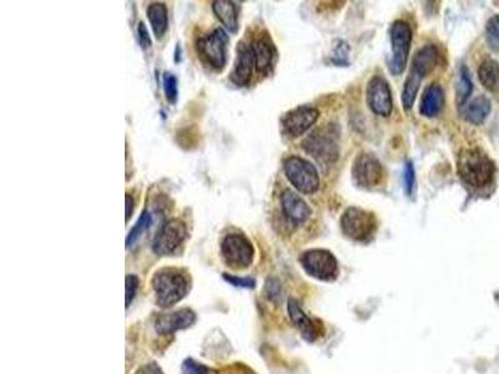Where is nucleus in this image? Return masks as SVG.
<instances>
[{
    "mask_svg": "<svg viewBox=\"0 0 499 374\" xmlns=\"http://www.w3.org/2000/svg\"><path fill=\"white\" fill-rule=\"evenodd\" d=\"M440 61V50L434 44H427L418 49L414 55L411 72L405 83L402 92V105L405 110L414 107L417 94L420 92V83L434 72Z\"/></svg>",
    "mask_w": 499,
    "mask_h": 374,
    "instance_id": "1",
    "label": "nucleus"
},
{
    "mask_svg": "<svg viewBox=\"0 0 499 374\" xmlns=\"http://www.w3.org/2000/svg\"><path fill=\"white\" fill-rule=\"evenodd\" d=\"M457 170L465 184L474 189H482L492 183L496 175V165L486 152L474 147L460 152Z\"/></svg>",
    "mask_w": 499,
    "mask_h": 374,
    "instance_id": "2",
    "label": "nucleus"
},
{
    "mask_svg": "<svg viewBox=\"0 0 499 374\" xmlns=\"http://www.w3.org/2000/svg\"><path fill=\"white\" fill-rule=\"evenodd\" d=\"M340 130L334 124L318 127L301 143L303 150L321 166L335 164L340 156Z\"/></svg>",
    "mask_w": 499,
    "mask_h": 374,
    "instance_id": "3",
    "label": "nucleus"
},
{
    "mask_svg": "<svg viewBox=\"0 0 499 374\" xmlns=\"http://www.w3.org/2000/svg\"><path fill=\"white\" fill-rule=\"evenodd\" d=\"M152 283L156 302L164 309L180 302L190 289L189 278L178 269H159Z\"/></svg>",
    "mask_w": 499,
    "mask_h": 374,
    "instance_id": "4",
    "label": "nucleus"
},
{
    "mask_svg": "<svg viewBox=\"0 0 499 374\" xmlns=\"http://www.w3.org/2000/svg\"><path fill=\"white\" fill-rule=\"evenodd\" d=\"M283 171L291 185L301 194L311 195L320 189L318 172L306 158L289 156L283 163Z\"/></svg>",
    "mask_w": 499,
    "mask_h": 374,
    "instance_id": "5",
    "label": "nucleus"
},
{
    "mask_svg": "<svg viewBox=\"0 0 499 374\" xmlns=\"http://www.w3.org/2000/svg\"><path fill=\"white\" fill-rule=\"evenodd\" d=\"M227 41L229 38L223 29L216 28L214 32L197 39L196 52L198 58L206 65L221 72L227 60Z\"/></svg>",
    "mask_w": 499,
    "mask_h": 374,
    "instance_id": "6",
    "label": "nucleus"
},
{
    "mask_svg": "<svg viewBox=\"0 0 499 374\" xmlns=\"http://www.w3.org/2000/svg\"><path fill=\"white\" fill-rule=\"evenodd\" d=\"M414 33L411 25L405 20H396L389 29V41L392 48V58L389 61V72L401 75L407 66L409 49Z\"/></svg>",
    "mask_w": 499,
    "mask_h": 374,
    "instance_id": "7",
    "label": "nucleus"
},
{
    "mask_svg": "<svg viewBox=\"0 0 499 374\" xmlns=\"http://www.w3.org/2000/svg\"><path fill=\"white\" fill-rule=\"evenodd\" d=\"M342 232L351 240L365 242L374 236L377 218L374 212L360 207H348L341 217Z\"/></svg>",
    "mask_w": 499,
    "mask_h": 374,
    "instance_id": "8",
    "label": "nucleus"
},
{
    "mask_svg": "<svg viewBox=\"0 0 499 374\" xmlns=\"http://www.w3.org/2000/svg\"><path fill=\"white\" fill-rule=\"evenodd\" d=\"M221 256L232 269H247L254 261L255 249L247 237L240 233H229L221 241Z\"/></svg>",
    "mask_w": 499,
    "mask_h": 374,
    "instance_id": "9",
    "label": "nucleus"
},
{
    "mask_svg": "<svg viewBox=\"0 0 499 374\" xmlns=\"http://www.w3.org/2000/svg\"><path fill=\"white\" fill-rule=\"evenodd\" d=\"M186 236V225L179 218H171L159 229L152 249L158 256H171L180 249Z\"/></svg>",
    "mask_w": 499,
    "mask_h": 374,
    "instance_id": "10",
    "label": "nucleus"
},
{
    "mask_svg": "<svg viewBox=\"0 0 499 374\" xmlns=\"http://www.w3.org/2000/svg\"><path fill=\"white\" fill-rule=\"evenodd\" d=\"M385 171L380 160L369 152H361L352 165V178L358 187L371 190L383 181Z\"/></svg>",
    "mask_w": 499,
    "mask_h": 374,
    "instance_id": "11",
    "label": "nucleus"
},
{
    "mask_svg": "<svg viewBox=\"0 0 499 374\" xmlns=\"http://www.w3.org/2000/svg\"><path fill=\"white\" fill-rule=\"evenodd\" d=\"M300 262L309 276L322 281L335 280L338 266L335 256L326 249H309L300 257Z\"/></svg>",
    "mask_w": 499,
    "mask_h": 374,
    "instance_id": "12",
    "label": "nucleus"
},
{
    "mask_svg": "<svg viewBox=\"0 0 499 374\" xmlns=\"http://www.w3.org/2000/svg\"><path fill=\"white\" fill-rule=\"evenodd\" d=\"M318 116L320 112L314 106H297L286 112L281 120L283 134L291 138H300L316 124Z\"/></svg>",
    "mask_w": 499,
    "mask_h": 374,
    "instance_id": "13",
    "label": "nucleus"
},
{
    "mask_svg": "<svg viewBox=\"0 0 499 374\" xmlns=\"http://www.w3.org/2000/svg\"><path fill=\"white\" fill-rule=\"evenodd\" d=\"M366 98L369 109L383 118H388L394 110L392 92L387 80L380 75L371 78L367 84Z\"/></svg>",
    "mask_w": 499,
    "mask_h": 374,
    "instance_id": "14",
    "label": "nucleus"
},
{
    "mask_svg": "<svg viewBox=\"0 0 499 374\" xmlns=\"http://www.w3.org/2000/svg\"><path fill=\"white\" fill-rule=\"evenodd\" d=\"M255 69L258 74L269 75L272 72L277 59V49L269 33L263 32L251 44Z\"/></svg>",
    "mask_w": 499,
    "mask_h": 374,
    "instance_id": "15",
    "label": "nucleus"
},
{
    "mask_svg": "<svg viewBox=\"0 0 499 374\" xmlns=\"http://www.w3.org/2000/svg\"><path fill=\"white\" fill-rule=\"evenodd\" d=\"M255 67V60L251 45L240 43L237 45L236 60L231 72L230 79L235 85L247 86L252 78V70Z\"/></svg>",
    "mask_w": 499,
    "mask_h": 374,
    "instance_id": "16",
    "label": "nucleus"
},
{
    "mask_svg": "<svg viewBox=\"0 0 499 374\" xmlns=\"http://www.w3.org/2000/svg\"><path fill=\"white\" fill-rule=\"evenodd\" d=\"M281 207L283 215L294 225H303L309 220L312 215V210L309 209L307 202L303 197L297 195L292 190H285L281 195Z\"/></svg>",
    "mask_w": 499,
    "mask_h": 374,
    "instance_id": "17",
    "label": "nucleus"
},
{
    "mask_svg": "<svg viewBox=\"0 0 499 374\" xmlns=\"http://www.w3.org/2000/svg\"><path fill=\"white\" fill-rule=\"evenodd\" d=\"M195 322V313L190 309H180L169 315L158 317L155 329L159 335H171L179 329H187Z\"/></svg>",
    "mask_w": 499,
    "mask_h": 374,
    "instance_id": "18",
    "label": "nucleus"
},
{
    "mask_svg": "<svg viewBox=\"0 0 499 374\" xmlns=\"http://www.w3.org/2000/svg\"><path fill=\"white\" fill-rule=\"evenodd\" d=\"M445 105V92L443 87L434 83L428 85L420 98V112L425 118H436Z\"/></svg>",
    "mask_w": 499,
    "mask_h": 374,
    "instance_id": "19",
    "label": "nucleus"
},
{
    "mask_svg": "<svg viewBox=\"0 0 499 374\" xmlns=\"http://www.w3.org/2000/svg\"><path fill=\"white\" fill-rule=\"evenodd\" d=\"M289 312L291 320L297 326V329L301 331L305 340L309 342L315 341L316 338L321 335V326L316 324L315 322L305 315L295 300H289Z\"/></svg>",
    "mask_w": 499,
    "mask_h": 374,
    "instance_id": "20",
    "label": "nucleus"
},
{
    "mask_svg": "<svg viewBox=\"0 0 499 374\" xmlns=\"http://www.w3.org/2000/svg\"><path fill=\"white\" fill-rule=\"evenodd\" d=\"M212 10L217 19L223 23L230 33H236L238 29V13L235 3L227 0H216L212 3Z\"/></svg>",
    "mask_w": 499,
    "mask_h": 374,
    "instance_id": "21",
    "label": "nucleus"
},
{
    "mask_svg": "<svg viewBox=\"0 0 499 374\" xmlns=\"http://www.w3.org/2000/svg\"><path fill=\"white\" fill-rule=\"evenodd\" d=\"M147 19L150 21L152 33L156 39L160 40L164 37L169 27V14L167 8L164 3H152L146 10Z\"/></svg>",
    "mask_w": 499,
    "mask_h": 374,
    "instance_id": "22",
    "label": "nucleus"
},
{
    "mask_svg": "<svg viewBox=\"0 0 499 374\" xmlns=\"http://www.w3.org/2000/svg\"><path fill=\"white\" fill-rule=\"evenodd\" d=\"M491 109L492 105L489 98L478 96L463 109V118L471 124L480 125L488 118Z\"/></svg>",
    "mask_w": 499,
    "mask_h": 374,
    "instance_id": "23",
    "label": "nucleus"
},
{
    "mask_svg": "<svg viewBox=\"0 0 499 374\" xmlns=\"http://www.w3.org/2000/svg\"><path fill=\"white\" fill-rule=\"evenodd\" d=\"M478 78L482 85L494 94H499V63L491 58L482 61L478 69Z\"/></svg>",
    "mask_w": 499,
    "mask_h": 374,
    "instance_id": "24",
    "label": "nucleus"
},
{
    "mask_svg": "<svg viewBox=\"0 0 499 374\" xmlns=\"http://www.w3.org/2000/svg\"><path fill=\"white\" fill-rule=\"evenodd\" d=\"M152 214L149 211H144L139 217L138 221L134 225V227L130 230V232L128 233V236H126V249L132 247L135 243L138 242L139 238L144 235L145 231L152 226Z\"/></svg>",
    "mask_w": 499,
    "mask_h": 374,
    "instance_id": "25",
    "label": "nucleus"
},
{
    "mask_svg": "<svg viewBox=\"0 0 499 374\" xmlns=\"http://www.w3.org/2000/svg\"><path fill=\"white\" fill-rule=\"evenodd\" d=\"M472 92L473 81L471 79V74L467 66L463 65L460 67L458 83H457V104L460 106L465 105L467 100L472 95Z\"/></svg>",
    "mask_w": 499,
    "mask_h": 374,
    "instance_id": "26",
    "label": "nucleus"
},
{
    "mask_svg": "<svg viewBox=\"0 0 499 374\" xmlns=\"http://www.w3.org/2000/svg\"><path fill=\"white\" fill-rule=\"evenodd\" d=\"M349 46L346 41L343 40H336L335 46L332 49L331 53V63L336 66H348L349 65Z\"/></svg>",
    "mask_w": 499,
    "mask_h": 374,
    "instance_id": "27",
    "label": "nucleus"
},
{
    "mask_svg": "<svg viewBox=\"0 0 499 374\" xmlns=\"http://www.w3.org/2000/svg\"><path fill=\"white\" fill-rule=\"evenodd\" d=\"M486 39L489 48L499 53V14L493 15L486 25Z\"/></svg>",
    "mask_w": 499,
    "mask_h": 374,
    "instance_id": "28",
    "label": "nucleus"
},
{
    "mask_svg": "<svg viewBox=\"0 0 499 374\" xmlns=\"http://www.w3.org/2000/svg\"><path fill=\"white\" fill-rule=\"evenodd\" d=\"M163 87H164L165 98L170 103L175 104L178 100V79L174 74L165 72L163 75Z\"/></svg>",
    "mask_w": 499,
    "mask_h": 374,
    "instance_id": "29",
    "label": "nucleus"
},
{
    "mask_svg": "<svg viewBox=\"0 0 499 374\" xmlns=\"http://www.w3.org/2000/svg\"><path fill=\"white\" fill-rule=\"evenodd\" d=\"M414 186H416V175H414V166L412 161H407L403 170V187L407 196L414 195Z\"/></svg>",
    "mask_w": 499,
    "mask_h": 374,
    "instance_id": "30",
    "label": "nucleus"
},
{
    "mask_svg": "<svg viewBox=\"0 0 499 374\" xmlns=\"http://www.w3.org/2000/svg\"><path fill=\"white\" fill-rule=\"evenodd\" d=\"M125 283H126V286H125V289H126V295H125V298H126V307H129L130 303H132V298H134V295L136 293V289H138V277L134 276V275H129V276H126Z\"/></svg>",
    "mask_w": 499,
    "mask_h": 374,
    "instance_id": "31",
    "label": "nucleus"
},
{
    "mask_svg": "<svg viewBox=\"0 0 499 374\" xmlns=\"http://www.w3.org/2000/svg\"><path fill=\"white\" fill-rule=\"evenodd\" d=\"M223 278H225L227 282L234 284V286L245 287V289H252V287H255V283H256L255 282V280L249 278V277L241 278V277L230 276V275H227V273H223Z\"/></svg>",
    "mask_w": 499,
    "mask_h": 374,
    "instance_id": "32",
    "label": "nucleus"
},
{
    "mask_svg": "<svg viewBox=\"0 0 499 374\" xmlns=\"http://www.w3.org/2000/svg\"><path fill=\"white\" fill-rule=\"evenodd\" d=\"M138 39L139 44H140V46H141L144 50L145 49L152 48V38H150V34H149V30H147V28H146V25H145L143 21L139 24Z\"/></svg>",
    "mask_w": 499,
    "mask_h": 374,
    "instance_id": "33",
    "label": "nucleus"
},
{
    "mask_svg": "<svg viewBox=\"0 0 499 374\" xmlns=\"http://www.w3.org/2000/svg\"><path fill=\"white\" fill-rule=\"evenodd\" d=\"M207 373V368L204 366L195 363L194 361L185 362L184 367H183V374H206Z\"/></svg>",
    "mask_w": 499,
    "mask_h": 374,
    "instance_id": "34",
    "label": "nucleus"
},
{
    "mask_svg": "<svg viewBox=\"0 0 499 374\" xmlns=\"http://www.w3.org/2000/svg\"><path fill=\"white\" fill-rule=\"evenodd\" d=\"M136 374H163V372L155 363H152V364H146L144 367L140 368Z\"/></svg>",
    "mask_w": 499,
    "mask_h": 374,
    "instance_id": "35",
    "label": "nucleus"
},
{
    "mask_svg": "<svg viewBox=\"0 0 499 374\" xmlns=\"http://www.w3.org/2000/svg\"><path fill=\"white\" fill-rule=\"evenodd\" d=\"M125 202H126V206H125V214H126V222H128V221H129V218L132 217V212H134V198H132L130 194H126V196H125Z\"/></svg>",
    "mask_w": 499,
    "mask_h": 374,
    "instance_id": "36",
    "label": "nucleus"
}]
</instances>
